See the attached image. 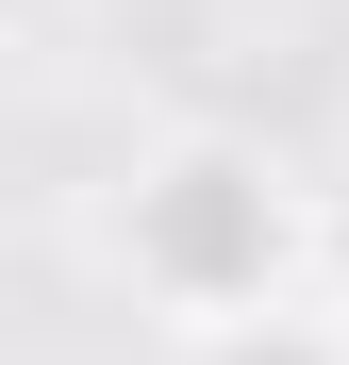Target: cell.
<instances>
[{
    "label": "cell",
    "instance_id": "1",
    "mask_svg": "<svg viewBox=\"0 0 349 365\" xmlns=\"http://www.w3.org/2000/svg\"><path fill=\"white\" fill-rule=\"evenodd\" d=\"M266 182L283 166H250V150H183V166L133 182L116 250H133V282L166 299V316H200V332H250L266 316V266H283V200Z\"/></svg>",
    "mask_w": 349,
    "mask_h": 365
}]
</instances>
